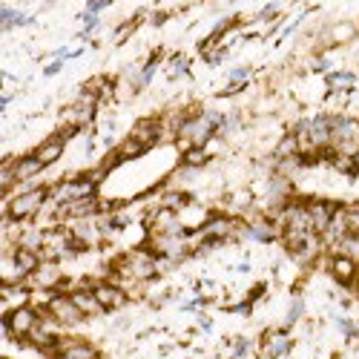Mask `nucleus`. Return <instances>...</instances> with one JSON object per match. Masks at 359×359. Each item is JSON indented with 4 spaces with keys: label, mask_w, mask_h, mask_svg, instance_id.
<instances>
[{
    "label": "nucleus",
    "mask_w": 359,
    "mask_h": 359,
    "mask_svg": "<svg viewBox=\"0 0 359 359\" xmlns=\"http://www.w3.org/2000/svg\"><path fill=\"white\" fill-rule=\"evenodd\" d=\"M224 127V118L219 112H201V115H190L178 124V141L184 149L190 147H204L219 130Z\"/></svg>",
    "instance_id": "nucleus-1"
},
{
    "label": "nucleus",
    "mask_w": 359,
    "mask_h": 359,
    "mask_svg": "<svg viewBox=\"0 0 359 359\" xmlns=\"http://www.w3.org/2000/svg\"><path fill=\"white\" fill-rule=\"evenodd\" d=\"M46 198H52V187H32L29 193H18L6 201V219L9 222H26V219H35Z\"/></svg>",
    "instance_id": "nucleus-2"
},
{
    "label": "nucleus",
    "mask_w": 359,
    "mask_h": 359,
    "mask_svg": "<svg viewBox=\"0 0 359 359\" xmlns=\"http://www.w3.org/2000/svg\"><path fill=\"white\" fill-rule=\"evenodd\" d=\"M115 271L121 276H130L135 282H144V279H153L158 273V256L149 253V250H135V253H127L121 262L115 264Z\"/></svg>",
    "instance_id": "nucleus-3"
},
{
    "label": "nucleus",
    "mask_w": 359,
    "mask_h": 359,
    "mask_svg": "<svg viewBox=\"0 0 359 359\" xmlns=\"http://www.w3.org/2000/svg\"><path fill=\"white\" fill-rule=\"evenodd\" d=\"M101 172H86V175H78L72 178V182H64L61 187H55L52 190V198L57 201V207L61 204H69V201H81V198H89V196H95L98 190V182H101Z\"/></svg>",
    "instance_id": "nucleus-4"
},
{
    "label": "nucleus",
    "mask_w": 359,
    "mask_h": 359,
    "mask_svg": "<svg viewBox=\"0 0 359 359\" xmlns=\"http://www.w3.org/2000/svg\"><path fill=\"white\" fill-rule=\"evenodd\" d=\"M41 322V313L35 311V308H29V305H23V308H12L6 316H4V331H6V337H15V339H26L29 334L35 331V325Z\"/></svg>",
    "instance_id": "nucleus-5"
},
{
    "label": "nucleus",
    "mask_w": 359,
    "mask_h": 359,
    "mask_svg": "<svg viewBox=\"0 0 359 359\" xmlns=\"http://www.w3.org/2000/svg\"><path fill=\"white\" fill-rule=\"evenodd\" d=\"M95 109H98V95L95 93H83L72 107L64 109V121L75 130L86 127V124H93V118H95Z\"/></svg>",
    "instance_id": "nucleus-6"
},
{
    "label": "nucleus",
    "mask_w": 359,
    "mask_h": 359,
    "mask_svg": "<svg viewBox=\"0 0 359 359\" xmlns=\"http://www.w3.org/2000/svg\"><path fill=\"white\" fill-rule=\"evenodd\" d=\"M46 316H52L57 325H78L83 319L69 293H52V299L46 302Z\"/></svg>",
    "instance_id": "nucleus-7"
},
{
    "label": "nucleus",
    "mask_w": 359,
    "mask_h": 359,
    "mask_svg": "<svg viewBox=\"0 0 359 359\" xmlns=\"http://www.w3.org/2000/svg\"><path fill=\"white\" fill-rule=\"evenodd\" d=\"M104 210V204L95 198V196H89V198H81V201H69V204H61L57 207V213L67 216V219H75V222H86V219H93Z\"/></svg>",
    "instance_id": "nucleus-8"
},
{
    "label": "nucleus",
    "mask_w": 359,
    "mask_h": 359,
    "mask_svg": "<svg viewBox=\"0 0 359 359\" xmlns=\"http://www.w3.org/2000/svg\"><path fill=\"white\" fill-rule=\"evenodd\" d=\"M233 227H236V222L230 216H210L198 227V236H204V242L219 245V242H224V238H230Z\"/></svg>",
    "instance_id": "nucleus-9"
},
{
    "label": "nucleus",
    "mask_w": 359,
    "mask_h": 359,
    "mask_svg": "<svg viewBox=\"0 0 359 359\" xmlns=\"http://www.w3.org/2000/svg\"><path fill=\"white\" fill-rule=\"evenodd\" d=\"M337 207H339V204H334V201H322V198H316V201H308L311 227H313V233H316L319 238L325 236L327 224H331V219H334V213H337Z\"/></svg>",
    "instance_id": "nucleus-10"
},
{
    "label": "nucleus",
    "mask_w": 359,
    "mask_h": 359,
    "mask_svg": "<svg viewBox=\"0 0 359 359\" xmlns=\"http://www.w3.org/2000/svg\"><path fill=\"white\" fill-rule=\"evenodd\" d=\"M95 296H98V302L104 311H118V308H124L127 305V293L121 285H115V282H95Z\"/></svg>",
    "instance_id": "nucleus-11"
},
{
    "label": "nucleus",
    "mask_w": 359,
    "mask_h": 359,
    "mask_svg": "<svg viewBox=\"0 0 359 359\" xmlns=\"http://www.w3.org/2000/svg\"><path fill=\"white\" fill-rule=\"evenodd\" d=\"M331 273H334L337 282L353 285L359 279V264L351 262V259H345V256H331Z\"/></svg>",
    "instance_id": "nucleus-12"
},
{
    "label": "nucleus",
    "mask_w": 359,
    "mask_h": 359,
    "mask_svg": "<svg viewBox=\"0 0 359 359\" xmlns=\"http://www.w3.org/2000/svg\"><path fill=\"white\" fill-rule=\"evenodd\" d=\"M69 296H72L75 308H78V311H81L83 316H95V313H101V311H104L93 287H81V290H72Z\"/></svg>",
    "instance_id": "nucleus-13"
},
{
    "label": "nucleus",
    "mask_w": 359,
    "mask_h": 359,
    "mask_svg": "<svg viewBox=\"0 0 359 359\" xmlns=\"http://www.w3.org/2000/svg\"><path fill=\"white\" fill-rule=\"evenodd\" d=\"M29 279H32L35 287H49V290L64 285V279H61V273H57V264H55V262H43Z\"/></svg>",
    "instance_id": "nucleus-14"
},
{
    "label": "nucleus",
    "mask_w": 359,
    "mask_h": 359,
    "mask_svg": "<svg viewBox=\"0 0 359 359\" xmlns=\"http://www.w3.org/2000/svg\"><path fill=\"white\" fill-rule=\"evenodd\" d=\"M43 161L32 153V156H23V158H15V178H18V184L29 182V178H35L38 172H43Z\"/></svg>",
    "instance_id": "nucleus-15"
},
{
    "label": "nucleus",
    "mask_w": 359,
    "mask_h": 359,
    "mask_svg": "<svg viewBox=\"0 0 359 359\" xmlns=\"http://www.w3.org/2000/svg\"><path fill=\"white\" fill-rule=\"evenodd\" d=\"M64 147H67V141L61 138V135H52L49 141H43L38 149H35V156L49 167V164H55L57 158H61L64 156Z\"/></svg>",
    "instance_id": "nucleus-16"
},
{
    "label": "nucleus",
    "mask_w": 359,
    "mask_h": 359,
    "mask_svg": "<svg viewBox=\"0 0 359 359\" xmlns=\"http://www.w3.org/2000/svg\"><path fill=\"white\" fill-rule=\"evenodd\" d=\"M158 133H161V124L158 121H153V118H147V121H138L135 124V130H133V138H138L141 144H153L156 138H158Z\"/></svg>",
    "instance_id": "nucleus-17"
},
{
    "label": "nucleus",
    "mask_w": 359,
    "mask_h": 359,
    "mask_svg": "<svg viewBox=\"0 0 359 359\" xmlns=\"http://www.w3.org/2000/svg\"><path fill=\"white\" fill-rule=\"evenodd\" d=\"M334 256H345V259H351V262H356L359 264V236H345V238H339V242L334 245Z\"/></svg>",
    "instance_id": "nucleus-18"
},
{
    "label": "nucleus",
    "mask_w": 359,
    "mask_h": 359,
    "mask_svg": "<svg viewBox=\"0 0 359 359\" xmlns=\"http://www.w3.org/2000/svg\"><path fill=\"white\" fill-rule=\"evenodd\" d=\"M248 236L250 238H259V242H273V238L282 236V230L273 222H259V224H250L248 227Z\"/></svg>",
    "instance_id": "nucleus-19"
},
{
    "label": "nucleus",
    "mask_w": 359,
    "mask_h": 359,
    "mask_svg": "<svg viewBox=\"0 0 359 359\" xmlns=\"http://www.w3.org/2000/svg\"><path fill=\"white\" fill-rule=\"evenodd\" d=\"M144 149H147V144H141L138 138H124L121 141V147H118L115 149V156H118V161H130V158H138L141 153H144Z\"/></svg>",
    "instance_id": "nucleus-20"
},
{
    "label": "nucleus",
    "mask_w": 359,
    "mask_h": 359,
    "mask_svg": "<svg viewBox=\"0 0 359 359\" xmlns=\"http://www.w3.org/2000/svg\"><path fill=\"white\" fill-rule=\"evenodd\" d=\"M26 23H35V18H26L20 12H15L12 6H0V29H12V26H26Z\"/></svg>",
    "instance_id": "nucleus-21"
},
{
    "label": "nucleus",
    "mask_w": 359,
    "mask_h": 359,
    "mask_svg": "<svg viewBox=\"0 0 359 359\" xmlns=\"http://www.w3.org/2000/svg\"><path fill=\"white\" fill-rule=\"evenodd\" d=\"M190 201V196L187 193H182V190H175V193H164V198H161V210H182V207Z\"/></svg>",
    "instance_id": "nucleus-22"
},
{
    "label": "nucleus",
    "mask_w": 359,
    "mask_h": 359,
    "mask_svg": "<svg viewBox=\"0 0 359 359\" xmlns=\"http://www.w3.org/2000/svg\"><path fill=\"white\" fill-rule=\"evenodd\" d=\"M184 164H187V167H204V164H207V149H204V147H190V149H184Z\"/></svg>",
    "instance_id": "nucleus-23"
},
{
    "label": "nucleus",
    "mask_w": 359,
    "mask_h": 359,
    "mask_svg": "<svg viewBox=\"0 0 359 359\" xmlns=\"http://www.w3.org/2000/svg\"><path fill=\"white\" fill-rule=\"evenodd\" d=\"M287 348H290V339H287V334H273L271 337V345H267V353L271 356H282V353H287Z\"/></svg>",
    "instance_id": "nucleus-24"
},
{
    "label": "nucleus",
    "mask_w": 359,
    "mask_h": 359,
    "mask_svg": "<svg viewBox=\"0 0 359 359\" xmlns=\"http://www.w3.org/2000/svg\"><path fill=\"white\" fill-rule=\"evenodd\" d=\"M345 222H348V233L351 236H359V204L345 207Z\"/></svg>",
    "instance_id": "nucleus-25"
},
{
    "label": "nucleus",
    "mask_w": 359,
    "mask_h": 359,
    "mask_svg": "<svg viewBox=\"0 0 359 359\" xmlns=\"http://www.w3.org/2000/svg\"><path fill=\"white\" fill-rule=\"evenodd\" d=\"M351 83H353V75L351 72H334V75H327V86H331V89L351 86Z\"/></svg>",
    "instance_id": "nucleus-26"
},
{
    "label": "nucleus",
    "mask_w": 359,
    "mask_h": 359,
    "mask_svg": "<svg viewBox=\"0 0 359 359\" xmlns=\"http://www.w3.org/2000/svg\"><path fill=\"white\" fill-rule=\"evenodd\" d=\"M248 75H250V69H248V67H238V69H233V72H230V83H233V86H242Z\"/></svg>",
    "instance_id": "nucleus-27"
},
{
    "label": "nucleus",
    "mask_w": 359,
    "mask_h": 359,
    "mask_svg": "<svg viewBox=\"0 0 359 359\" xmlns=\"http://www.w3.org/2000/svg\"><path fill=\"white\" fill-rule=\"evenodd\" d=\"M299 316H302V302H296V305L290 308V313H287V325H293Z\"/></svg>",
    "instance_id": "nucleus-28"
},
{
    "label": "nucleus",
    "mask_w": 359,
    "mask_h": 359,
    "mask_svg": "<svg viewBox=\"0 0 359 359\" xmlns=\"http://www.w3.org/2000/svg\"><path fill=\"white\" fill-rule=\"evenodd\" d=\"M101 9H107V0H98V4H89V6H86V15H98Z\"/></svg>",
    "instance_id": "nucleus-29"
},
{
    "label": "nucleus",
    "mask_w": 359,
    "mask_h": 359,
    "mask_svg": "<svg viewBox=\"0 0 359 359\" xmlns=\"http://www.w3.org/2000/svg\"><path fill=\"white\" fill-rule=\"evenodd\" d=\"M61 67H64L61 61H55V64H49V67L43 69V72H46V75H57V72H61Z\"/></svg>",
    "instance_id": "nucleus-30"
},
{
    "label": "nucleus",
    "mask_w": 359,
    "mask_h": 359,
    "mask_svg": "<svg viewBox=\"0 0 359 359\" xmlns=\"http://www.w3.org/2000/svg\"><path fill=\"white\" fill-rule=\"evenodd\" d=\"M339 327H342V331H345L348 337H353V334H356V331H353V325H351L348 319H342V322H339Z\"/></svg>",
    "instance_id": "nucleus-31"
}]
</instances>
